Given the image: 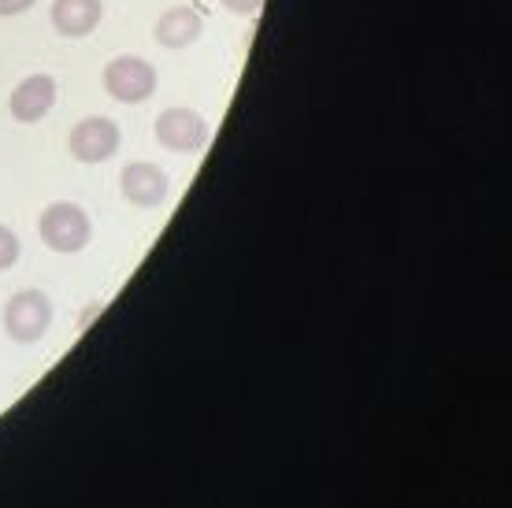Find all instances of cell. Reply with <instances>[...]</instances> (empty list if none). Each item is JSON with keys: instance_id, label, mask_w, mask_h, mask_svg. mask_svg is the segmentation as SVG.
<instances>
[{"instance_id": "6da1fadb", "label": "cell", "mask_w": 512, "mask_h": 508, "mask_svg": "<svg viewBox=\"0 0 512 508\" xmlns=\"http://www.w3.org/2000/svg\"><path fill=\"white\" fill-rule=\"evenodd\" d=\"M41 242L49 245L52 253H82L93 238V219L90 212L75 201H56L49 204L38 219Z\"/></svg>"}, {"instance_id": "7a4b0ae2", "label": "cell", "mask_w": 512, "mask_h": 508, "mask_svg": "<svg viewBox=\"0 0 512 508\" xmlns=\"http://www.w3.org/2000/svg\"><path fill=\"white\" fill-rule=\"evenodd\" d=\"M52 327V301L45 290H19L4 305V334L19 345H34Z\"/></svg>"}, {"instance_id": "3957f363", "label": "cell", "mask_w": 512, "mask_h": 508, "mask_svg": "<svg viewBox=\"0 0 512 508\" xmlns=\"http://www.w3.org/2000/svg\"><path fill=\"white\" fill-rule=\"evenodd\" d=\"M104 93L119 104H141L156 93V67L141 56H116L104 67Z\"/></svg>"}, {"instance_id": "277c9868", "label": "cell", "mask_w": 512, "mask_h": 508, "mask_svg": "<svg viewBox=\"0 0 512 508\" xmlns=\"http://www.w3.org/2000/svg\"><path fill=\"white\" fill-rule=\"evenodd\" d=\"M119 145H123V130L108 115H86L67 138V149L78 164H104L119 153Z\"/></svg>"}, {"instance_id": "5b68a950", "label": "cell", "mask_w": 512, "mask_h": 508, "mask_svg": "<svg viewBox=\"0 0 512 508\" xmlns=\"http://www.w3.org/2000/svg\"><path fill=\"white\" fill-rule=\"evenodd\" d=\"M153 130L167 153H197V149H205L208 134H212L208 119L193 108H164L156 115Z\"/></svg>"}, {"instance_id": "8992f818", "label": "cell", "mask_w": 512, "mask_h": 508, "mask_svg": "<svg viewBox=\"0 0 512 508\" xmlns=\"http://www.w3.org/2000/svg\"><path fill=\"white\" fill-rule=\"evenodd\" d=\"M119 190L138 208H160L171 197V178L164 167L149 164V160H134L119 171Z\"/></svg>"}, {"instance_id": "52a82bcc", "label": "cell", "mask_w": 512, "mask_h": 508, "mask_svg": "<svg viewBox=\"0 0 512 508\" xmlns=\"http://www.w3.org/2000/svg\"><path fill=\"white\" fill-rule=\"evenodd\" d=\"M56 104V78L52 75H26L8 97V112L15 123H41Z\"/></svg>"}, {"instance_id": "ba28073f", "label": "cell", "mask_w": 512, "mask_h": 508, "mask_svg": "<svg viewBox=\"0 0 512 508\" xmlns=\"http://www.w3.org/2000/svg\"><path fill=\"white\" fill-rule=\"evenodd\" d=\"M101 0H52V26L60 38H90L101 26Z\"/></svg>"}, {"instance_id": "9c48e42d", "label": "cell", "mask_w": 512, "mask_h": 508, "mask_svg": "<svg viewBox=\"0 0 512 508\" xmlns=\"http://www.w3.org/2000/svg\"><path fill=\"white\" fill-rule=\"evenodd\" d=\"M201 30H205V19L193 12L190 4H175V8L160 12V19L153 26V38L164 49H190L193 41L201 38Z\"/></svg>"}, {"instance_id": "30bf717a", "label": "cell", "mask_w": 512, "mask_h": 508, "mask_svg": "<svg viewBox=\"0 0 512 508\" xmlns=\"http://www.w3.org/2000/svg\"><path fill=\"white\" fill-rule=\"evenodd\" d=\"M15 260H19V238H15L12 227L0 223V271L15 267Z\"/></svg>"}, {"instance_id": "8fae6325", "label": "cell", "mask_w": 512, "mask_h": 508, "mask_svg": "<svg viewBox=\"0 0 512 508\" xmlns=\"http://www.w3.org/2000/svg\"><path fill=\"white\" fill-rule=\"evenodd\" d=\"M219 4H223L231 15H242V19H249V15L260 12V4H264V0H219Z\"/></svg>"}, {"instance_id": "7c38bea8", "label": "cell", "mask_w": 512, "mask_h": 508, "mask_svg": "<svg viewBox=\"0 0 512 508\" xmlns=\"http://www.w3.org/2000/svg\"><path fill=\"white\" fill-rule=\"evenodd\" d=\"M26 8H34V0H0V19H8V15H23Z\"/></svg>"}]
</instances>
